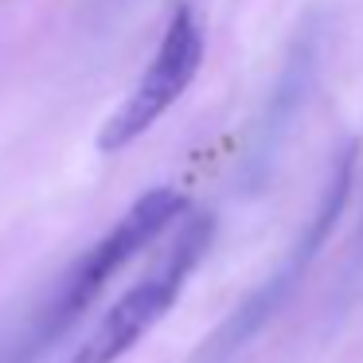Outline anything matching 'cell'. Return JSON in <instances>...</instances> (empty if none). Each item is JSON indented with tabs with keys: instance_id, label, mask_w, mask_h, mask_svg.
Returning <instances> with one entry per match:
<instances>
[{
	"instance_id": "5b68a950",
	"label": "cell",
	"mask_w": 363,
	"mask_h": 363,
	"mask_svg": "<svg viewBox=\"0 0 363 363\" xmlns=\"http://www.w3.org/2000/svg\"><path fill=\"white\" fill-rule=\"evenodd\" d=\"M316 59H320V43H316V35L305 28V32L297 35V43H293L289 63H285V74H281V82H277V90H274L269 118H266V141H262L258 152H269V149H274L277 137L285 133V125L293 121V110H297V102L305 98L301 90H308V82H313ZM258 152H254V157H258Z\"/></svg>"
},
{
	"instance_id": "7a4b0ae2",
	"label": "cell",
	"mask_w": 363,
	"mask_h": 363,
	"mask_svg": "<svg viewBox=\"0 0 363 363\" xmlns=\"http://www.w3.org/2000/svg\"><path fill=\"white\" fill-rule=\"evenodd\" d=\"M215 235V219L207 211H196L180 230H176L172 246L164 250V258L133 285L125 289L106 316L94 324L86 340L71 352L67 363H118L121 355H129L168 313H172L176 297L184 293L191 269L203 262L207 246H211Z\"/></svg>"
},
{
	"instance_id": "52a82bcc",
	"label": "cell",
	"mask_w": 363,
	"mask_h": 363,
	"mask_svg": "<svg viewBox=\"0 0 363 363\" xmlns=\"http://www.w3.org/2000/svg\"><path fill=\"white\" fill-rule=\"evenodd\" d=\"M129 0H94V9L98 12H113V9H125Z\"/></svg>"
},
{
	"instance_id": "6da1fadb",
	"label": "cell",
	"mask_w": 363,
	"mask_h": 363,
	"mask_svg": "<svg viewBox=\"0 0 363 363\" xmlns=\"http://www.w3.org/2000/svg\"><path fill=\"white\" fill-rule=\"evenodd\" d=\"M355 152H359V145L352 141V145H347V149L336 157L332 176H328V184L320 188V199H316V207H313V215H308L301 238L289 246V250H285V258L277 262L274 269H269L266 281H258V289H254L250 297H246L242 305H238L235 313H230L227 320L215 328V336L207 340L199 363H227L230 355H238L262 328H266L269 320H274L277 313H281V305L293 297V289L301 285V277L308 274V266L316 262V254H320L324 242L332 238L336 223L344 219L347 199H352Z\"/></svg>"
},
{
	"instance_id": "3957f363",
	"label": "cell",
	"mask_w": 363,
	"mask_h": 363,
	"mask_svg": "<svg viewBox=\"0 0 363 363\" xmlns=\"http://www.w3.org/2000/svg\"><path fill=\"white\" fill-rule=\"evenodd\" d=\"M207 55V32H203V16L191 0H184L172 12L164 35H160L157 51H152L149 67H145L141 82L129 90V98L118 110L106 118L102 133H98V152L113 157V152L129 149L137 137H145L176 102L184 98V90L196 82L199 67Z\"/></svg>"
},
{
	"instance_id": "277c9868",
	"label": "cell",
	"mask_w": 363,
	"mask_h": 363,
	"mask_svg": "<svg viewBox=\"0 0 363 363\" xmlns=\"http://www.w3.org/2000/svg\"><path fill=\"white\" fill-rule=\"evenodd\" d=\"M184 211H188V196H184L180 188H168L164 184V188L145 191V196L110 227V235L98 238V242L71 266V274L59 281L55 301L48 305V313H43V320H40L43 336H55V332H63L71 320H79L82 308L113 281V274L125 269L129 262H133L172 219H180Z\"/></svg>"
},
{
	"instance_id": "8992f818",
	"label": "cell",
	"mask_w": 363,
	"mask_h": 363,
	"mask_svg": "<svg viewBox=\"0 0 363 363\" xmlns=\"http://www.w3.org/2000/svg\"><path fill=\"white\" fill-rule=\"evenodd\" d=\"M359 289H363V211H359V227H355L352 250H347L344 277H340V297L355 301V293H359Z\"/></svg>"
}]
</instances>
